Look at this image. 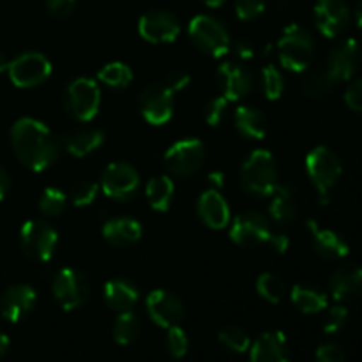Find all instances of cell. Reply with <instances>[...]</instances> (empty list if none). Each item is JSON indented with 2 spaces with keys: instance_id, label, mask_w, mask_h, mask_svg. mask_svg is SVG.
<instances>
[{
  "instance_id": "obj_1",
  "label": "cell",
  "mask_w": 362,
  "mask_h": 362,
  "mask_svg": "<svg viewBox=\"0 0 362 362\" xmlns=\"http://www.w3.org/2000/svg\"><path fill=\"white\" fill-rule=\"evenodd\" d=\"M11 144L18 161L34 172H42L57 159L59 140L41 120L23 117L11 129Z\"/></svg>"
},
{
  "instance_id": "obj_2",
  "label": "cell",
  "mask_w": 362,
  "mask_h": 362,
  "mask_svg": "<svg viewBox=\"0 0 362 362\" xmlns=\"http://www.w3.org/2000/svg\"><path fill=\"white\" fill-rule=\"evenodd\" d=\"M240 186L255 197H271L279 186V172L274 156L265 148L251 152L240 168Z\"/></svg>"
},
{
  "instance_id": "obj_3",
  "label": "cell",
  "mask_w": 362,
  "mask_h": 362,
  "mask_svg": "<svg viewBox=\"0 0 362 362\" xmlns=\"http://www.w3.org/2000/svg\"><path fill=\"white\" fill-rule=\"evenodd\" d=\"M279 62L285 69L303 73L315 57V41L303 25L292 23L285 28L278 42Z\"/></svg>"
},
{
  "instance_id": "obj_4",
  "label": "cell",
  "mask_w": 362,
  "mask_h": 362,
  "mask_svg": "<svg viewBox=\"0 0 362 362\" xmlns=\"http://www.w3.org/2000/svg\"><path fill=\"white\" fill-rule=\"evenodd\" d=\"M306 172L313 182L315 189L325 202L327 194L331 193V189L338 184L339 177H341V159L332 148L320 145L308 154Z\"/></svg>"
},
{
  "instance_id": "obj_5",
  "label": "cell",
  "mask_w": 362,
  "mask_h": 362,
  "mask_svg": "<svg viewBox=\"0 0 362 362\" xmlns=\"http://www.w3.org/2000/svg\"><path fill=\"white\" fill-rule=\"evenodd\" d=\"M189 37L200 52L212 57H223L230 52V34L225 25L214 16L198 14L189 23Z\"/></svg>"
},
{
  "instance_id": "obj_6",
  "label": "cell",
  "mask_w": 362,
  "mask_h": 362,
  "mask_svg": "<svg viewBox=\"0 0 362 362\" xmlns=\"http://www.w3.org/2000/svg\"><path fill=\"white\" fill-rule=\"evenodd\" d=\"M66 110L80 122L94 119L101 105V88L92 78H76L69 83L64 94Z\"/></svg>"
},
{
  "instance_id": "obj_7",
  "label": "cell",
  "mask_w": 362,
  "mask_h": 362,
  "mask_svg": "<svg viewBox=\"0 0 362 362\" xmlns=\"http://www.w3.org/2000/svg\"><path fill=\"white\" fill-rule=\"evenodd\" d=\"M20 243L21 250L30 260L48 262L55 255L59 235L49 223L42 219H30L21 226Z\"/></svg>"
},
{
  "instance_id": "obj_8",
  "label": "cell",
  "mask_w": 362,
  "mask_h": 362,
  "mask_svg": "<svg viewBox=\"0 0 362 362\" xmlns=\"http://www.w3.org/2000/svg\"><path fill=\"white\" fill-rule=\"evenodd\" d=\"M205 161V145L197 138H187L173 144L166 151L165 163L172 175L187 179L200 172Z\"/></svg>"
},
{
  "instance_id": "obj_9",
  "label": "cell",
  "mask_w": 362,
  "mask_h": 362,
  "mask_svg": "<svg viewBox=\"0 0 362 362\" xmlns=\"http://www.w3.org/2000/svg\"><path fill=\"white\" fill-rule=\"evenodd\" d=\"M11 81L20 88H34L52 74V62L39 52H27L13 59L7 67Z\"/></svg>"
},
{
  "instance_id": "obj_10",
  "label": "cell",
  "mask_w": 362,
  "mask_h": 362,
  "mask_svg": "<svg viewBox=\"0 0 362 362\" xmlns=\"http://www.w3.org/2000/svg\"><path fill=\"white\" fill-rule=\"evenodd\" d=\"M53 297L66 311L83 306L90 293V283L87 276L78 269H62L53 279Z\"/></svg>"
},
{
  "instance_id": "obj_11",
  "label": "cell",
  "mask_w": 362,
  "mask_h": 362,
  "mask_svg": "<svg viewBox=\"0 0 362 362\" xmlns=\"http://www.w3.org/2000/svg\"><path fill=\"white\" fill-rule=\"evenodd\" d=\"M140 187V173L124 161L110 163L101 177V189L113 200H129Z\"/></svg>"
},
{
  "instance_id": "obj_12",
  "label": "cell",
  "mask_w": 362,
  "mask_h": 362,
  "mask_svg": "<svg viewBox=\"0 0 362 362\" xmlns=\"http://www.w3.org/2000/svg\"><path fill=\"white\" fill-rule=\"evenodd\" d=\"M140 112L152 126H163L173 115V92L166 85L152 83L141 90Z\"/></svg>"
},
{
  "instance_id": "obj_13",
  "label": "cell",
  "mask_w": 362,
  "mask_h": 362,
  "mask_svg": "<svg viewBox=\"0 0 362 362\" xmlns=\"http://www.w3.org/2000/svg\"><path fill=\"white\" fill-rule=\"evenodd\" d=\"M145 308H147V313L152 318V322L163 329L179 325L182 322L184 313H186L182 299L177 293L163 288L148 293Z\"/></svg>"
},
{
  "instance_id": "obj_14",
  "label": "cell",
  "mask_w": 362,
  "mask_h": 362,
  "mask_svg": "<svg viewBox=\"0 0 362 362\" xmlns=\"http://www.w3.org/2000/svg\"><path fill=\"white\" fill-rule=\"evenodd\" d=\"M138 32L141 37L152 45H166L173 42L180 32V25L172 13L163 9H154L145 13L138 23Z\"/></svg>"
},
{
  "instance_id": "obj_15",
  "label": "cell",
  "mask_w": 362,
  "mask_h": 362,
  "mask_svg": "<svg viewBox=\"0 0 362 362\" xmlns=\"http://www.w3.org/2000/svg\"><path fill=\"white\" fill-rule=\"evenodd\" d=\"M271 232V225L265 216L258 212H243L233 219L230 237L233 243L243 247H257L267 243Z\"/></svg>"
},
{
  "instance_id": "obj_16",
  "label": "cell",
  "mask_w": 362,
  "mask_h": 362,
  "mask_svg": "<svg viewBox=\"0 0 362 362\" xmlns=\"http://www.w3.org/2000/svg\"><path fill=\"white\" fill-rule=\"evenodd\" d=\"M361 60L362 52L359 42L352 37L343 39L329 53L325 69L334 78V81H346L357 73Z\"/></svg>"
},
{
  "instance_id": "obj_17",
  "label": "cell",
  "mask_w": 362,
  "mask_h": 362,
  "mask_svg": "<svg viewBox=\"0 0 362 362\" xmlns=\"http://www.w3.org/2000/svg\"><path fill=\"white\" fill-rule=\"evenodd\" d=\"M315 23L325 37L341 35L350 23V9L345 0H318L315 6Z\"/></svg>"
},
{
  "instance_id": "obj_18",
  "label": "cell",
  "mask_w": 362,
  "mask_h": 362,
  "mask_svg": "<svg viewBox=\"0 0 362 362\" xmlns=\"http://www.w3.org/2000/svg\"><path fill=\"white\" fill-rule=\"evenodd\" d=\"M221 95L228 101H240L246 98L253 88V78L244 66L237 62H225L216 71Z\"/></svg>"
},
{
  "instance_id": "obj_19",
  "label": "cell",
  "mask_w": 362,
  "mask_h": 362,
  "mask_svg": "<svg viewBox=\"0 0 362 362\" xmlns=\"http://www.w3.org/2000/svg\"><path fill=\"white\" fill-rule=\"evenodd\" d=\"M35 300H37V296L32 286L13 285L0 297V313L6 320L16 324L30 315L35 306Z\"/></svg>"
},
{
  "instance_id": "obj_20",
  "label": "cell",
  "mask_w": 362,
  "mask_h": 362,
  "mask_svg": "<svg viewBox=\"0 0 362 362\" xmlns=\"http://www.w3.org/2000/svg\"><path fill=\"white\" fill-rule=\"evenodd\" d=\"M251 362H290L288 339L283 332H264L251 343Z\"/></svg>"
},
{
  "instance_id": "obj_21",
  "label": "cell",
  "mask_w": 362,
  "mask_h": 362,
  "mask_svg": "<svg viewBox=\"0 0 362 362\" xmlns=\"http://www.w3.org/2000/svg\"><path fill=\"white\" fill-rule=\"evenodd\" d=\"M308 228L311 232V244H313L315 253L320 258L329 262L341 260L349 255L350 246L345 239H343L339 233H336L334 230L329 228H320L317 225V221H308Z\"/></svg>"
},
{
  "instance_id": "obj_22",
  "label": "cell",
  "mask_w": 362,
  "mask_h": 362,
  "mask_svg": "<svg viewBox=\"0 0 362 362\" xmlns=\"http://www.w3.org/2000/svg\"><path fill=\"white\" fill-rule=\"evenodd\" d=\"M329 288L338 303H352L362 296V269L357 265H343L332 272Z\"/></svg>"
},
{
  "instance_id": "obj_23",
  "label": "cell",
  "mask_w": 362,
  "mask_h": 362,
  "mask_svg": "<svg viewBox=\"0 0 362 362\" xmlns=\"http://www.w3.org/2000/svg\"><path fill=\"white\" fill-rule=\"evenodd\" d=\"M198 218L212 230H223L230 223V205L218 189L202 193L197 204Z\"/></svg>"
},
{
  "instance_id": "obj_24",
  "label": "cell",
  "mask_w": 362,
  "mask_h": 362,
  "mask_svg": "<svg viewBox=\"0 0 362 362\" xmlns=\"http://www.w3.org/2000/svg\"><path fill=\"white\" fill-rule=\"evenodd\" d=\"M141 233L144 230H141L140 221L127 216L112 218L103 225V237L106 243L115 247L134 246L141 239Z\"/></svg>"
},
{
  "instance_id": "obj_25",
  "label": "cell",
  "mask_w": 362,
  "mask_h": 362,
  "mask_svg": "<svg viewBox=\"0 0 362 362\" xmlns=\"http://www.w3.org/2000/svg\"><path fill=\"white\" fill-rule=\"evenodd\" d=\"M138 297H140V292L127 279H113L105 285L106 304L119 313L133 310L134 304L138 303Z\"/></svg>"
},
{
  "instance_id": "obj_26",
  "label": "cell",
  "mask_w": 362,
  "mask_h": 362,
  "mask_svg": "<svg viewBox=\"0 0 362 362\" xmlns=\"http://www.w3.org/2000/svg\"><path fill=\"white\" fill-rule=\"evenodd\" d=\"M66 148L74 158H85L105 144V134L95 127H81L66 136Z\"/></svg>"
},
{
  "instance_id": "obj_27",
  "label": "cell",
  "mask_w": 362,
  "mask_h": 362,
  "mask_svg": "<svg viewBox=\"0 0 362 362\" xmlns=\"http://www.w3.org/2000/svg\"><path fill=\"white\" fill-rule=\"evenodd\" d=\"M235 127L244 138L262 140L267 134V119L255 106H239L235 112Z\"/></svg>"
},
{
  "instance_id": "obj_28",
  "label": "cell",
  "mask_w": 362,
  "mask_h": 362,
  "mask_svg": "<svg viewBox=\"0 0 362 362\" xmlns=\"http://www.w3.org/2000/svg\"><path fill=\"white\" fill-rule=\"evenodd\" d=\"M272 202L269 207V214L278 225H286L297 218V202L292 189L288 186L279 184L274 193L271 194Z\"/></svg>"
},
{
  "instance_id": "obj_29",
  "label": "cell",
  "mask_w": 362,
  "mask_h": 362,
  "mask_svg": "<svg viewBox=\"0 0 362 362\" xmlns=\"http://www.w3.org/2000/svg\"><path fill=\"white\" fill-rule=\"evenodd\" d=\"M173 194H175V186H173L172 179L166 175L152 177L145 187V197H147L148 205L158 212L168 211Z\"/></svg>"
},
{
  "instance_id": "obj_30",
  "label": "cell",
  "mask_w": 362,
  "mask_h": 362,
  "mask_svg": "<svg viewBox=\"0 0 362 362\" xmlns=\"http://www.w3.org/2000/svg\"><path fill=\"white\" fill-rule=\"evenodd\" d=\"M292 303L306 315H317L327 308L329 300L322 290L311 285H296L292 288Z\"/></svg>"
},
{
  "instance_id": "obj_31",
  "label": "cell",
  "mask_w": 362,
  "mask_h": 362,
  "mask_svg": "<svg viewBox=\"0 0 362 362\" xmlns=\"http://www.w3.org/2000/svg\"><path fill=\"white\" fill-rule=\"evenodd\" d=\"M112 332L117 345H131L140 334V318L133 311H122L113 322Z\"/></svg>"
},
{
  "instance_id": "obj_32",
  "label": "cell",
  "mask_w": 362,
  "mask_h": 362,
  "mask_svg": "<svg viewBox=\"0 0 362 362\" xmlns=\"http://www.w3.org/2000/svg\"><path fill=\"white\" fill-rule=\"evenodd\" d=\"M98 80L110 88H126L133 81V71L124 62H110L101 67Z\"/></svg>"
},
{
  "instance_id": "obj_33",
  "label": "cell",
  "mask_w": 362,
  "mask_h": 362,
  "mask_svg": "<svg viewBox=\"0 0 362 362\" xmlns=\"http://www.w3.org/2000/svg\"><path fill=\"white\" fill-rule=\"evenodd\" d=\"M334 83H336L334 78L329 74L327 69H315L304 78L303 90L308 98L320 99V98H325V95L332 90Z\"/></svg>"
},
{
  "instance_id": "obj_34",
  "label": "cell",
  "mask_w": 362,
  "mask_h": 362,
  "mask_svg": "<svg viewBox=\"0 0 362 362\" xmlns=\"http://www.w3.org/2000/svg\"><path fill=\"white\" fill-rule=\"evenodd\" d=\"M257 292L262 299H265L271 304L281 303L283 297H285L286 288L285 283L279 276L272 274V272H265V274H260L257 279Z\"/></svg>"
},
{
  "instance_id": "obj_35",
  "label": "cell",
  "mask_w": 362,
  "mask_h": 362,
  "mask_svg": "<svg viewBox=\"0 0 362 362\" xmlns=\"http://www.w3.org/2000/svg\"><path fill=\"white\" fill-rule=\"evenodd\" d=\"M218 341L223 349L233 354H244L251 346L250 334L243 327H237V325H230V327L223 329L218 334Z\"/></svg>"
},
{
  "instance_id": "obj_36",
  "label": "cell",
  "mask_w": 362,
  "mask_h": 362,
  "mask_svg": "<svg viewBox=\"0 0 362 362\" xmlns=\"http://www.w3.org/2000/svg\"><path fill=\"white\" fill-rule=\"evenodd\" d=\"M66 193L59 187H46L39 198V209L48 218H57V216L62 214L66 211Z\"/></svg>"
},
{
  "instance_id": "obj_37",
  "label": "cell",
  "mask_w": 362,
  "mask_h": 362,
  "mask_svg": "<svg viewBox=\"0 0 362 362\" xmlns=\"http://www.w3.org/2000/svg\"><path fill=\"white\" fill-rule=\"evenodd\" d=\"M262 85H264V92L267 95V99L271 101H276L283 95V90H285V80H283L281 71L276 66L269 64L262 69Z\"/></svg>"
},
{
  "instance_id": "obj_38",
  "label": "cell",
  "mask_w": 362,
  "mask_h": 362,
  "mask_svg": "<svg viewBox=\"0 0 362 362\" xmlns=\"http://www.w3.org/2000/svg\"><path fill=\"white\" fill-rule=\"evenodd\" d=\"M166 345H168V352L173 359H182L189 350V339H187L186 331L180 325L170 327L168 336H166Z\"/></svg>"
},
{
  "instance_id": "obj_39",
  "label": "cell",
  "mask_w": 362,
  "mask_h": 362,
  "mask_svg": "<svg viewBox=\"0 0 362 362\" xmlns=\"http://www.w3.org/2000/svg\"><path fill=\"white\" fill-rule=\"evenodd\" d=\"M99 186L90 180H81L71 191V200L76 207H88V205L94 204V200L98 198Z\"/></svg>"
},
{
  "instance_id": "obj_40",
  "label": "cell",
  "mask_w": 362,
  "mask_h": 362,
  "mask_svg": "<svg viewBox=\"0 0 362 362\" xmlns=\"http://www.w3.org/2000/svg\"><path fill=\"white\" fill-rule=\"evenodd\" d=\"M228 99L223 98V95H219V98H214L211 99V101L205 105L204 108V119L205 122L209 124V126L216 127L221 124V120L225 119L226 115V110H228Z\"/></svg>"
},
{
  "instance_id": "obj_41",
  "label": "cell",
  "mask_w": 362,
  "mask_h": 362,
  "mask_svg": "<svg viewBox=\"0 0 362 362\" xmlns=\"http://www.w3.org/2000/svg\"><path fill=\"white\" fill-rule=\"evenodd\" d=\"M346 322H349V310H346L345 306H341V304L332 306L331 310L327 311V315H325L324 331L327 332V334H336V332H339L345 327Z\"/></svg>"
},
{
  "instance_id": "obj_42",
  "label": "cell",
  "mask_w": 362,
  "mask_h": 362,
  "mask_svg": "<svg viewBox=\"0 0 362 362\" xmlns=\"http://www.w3.org/2000/svg\"><path fill=\"white\" fill-rule=\"evenodd\" d=\"M265 4L267 0H237L235 13L244 21L255 20L265 11Z\"/></svg>"
},
{
  "instance_id": "obj_43",
  "label": "cell",
  "mask_w": 362,
  "mask_h": 362,
  "mask_svg": "<svg viewBox=\"0 0 362 362\" xmlns=\"http://www.w3.org/2000/svg\"><path fill=\"white\" fill-rule=\"evenodd\" d=\"M315 362H346V356L341 346L334 345V343H325V345L318 346L317 354H315Z\"/></svg>"
},
{
  "instance_id": "obj_44",
  "label": "cell",
  "mask_w": 362,
  "mask_h": 362,
  "mask_svg": "<svg viewBox=\"0 0 362 362\" xmlns=\"http://www.w3.org/2000/svg\"><path fill=\"white\" fill-rule=\"evenodd\" d=\"M76 7V0H46V9L53 18H66Z\"/></svg>"
},
{
  "instance_id": "obj_45",
  "label": "cell",
  "mask_w": 362,
  "mask_h": 362,
  "mask_svg": "<svg viewBox=\"0 0 362 362\" xmlns=\"http://www.w3.org/2000/svg\"><path fill=\"white\" fill-rule=\"evenodd\" d=\"M345 103L350 110L362 113V78L350 83V87L346 88Z\"/></svg>"
},
{
  "instance_id": "obj_46",
  "label": "cell",
  "mask_w": 362,
  "mask_h": 362,
  "mask_svg": "<svg viewBox=\"0 0 362 362\" xmlns=\"http://www.w3.org/2000/svg\"><path fill=\"white\" fill-rule=\"evenodd\" d=\"M189 81H191V76L186 73V71H173V73L168 76V80H166V87L175 94V92L184 90V88L189 85Z\"/></svg>"
},
{
  "instance_id": "obj_47",
  "label": "cell",
  "mask_w": 362,
  "mask_h": 362,
  "mask_svg": "<svg viewBox=\"0 0 362 362\" xmlns=\"http://www.w3.org/2000/svg\"><path fill=\"white\" fill-rule=\"evenodd\" d=\"M267 244L272 247V250L278 251V253H286V250H288L290 246V239L286 237V233L271 232V237H269Z\"/></svg>"
},
{
  "instance_id": "obj_48",
  "label": "cell",
  "mask_w": 362,
  "mask_h": 362,
  "mask_svg": "<svg viewBox=\"0 0 362 362\" xmlns=\"http://www.w3.org/2000/svg\"><path fill=\"white\" fill-rule=\"evenodd\" d=\"M235 53L240 60H250L255 57V46L250 41H239L235 46Z\"/></svg>"
},
{
  "instance_id": "obj_49",
  "label": "cell",
  "mask_w": 362,
  "mask_h": 362,
  "mask_svg": "<svg viewBox=\"0 0 362 362\" xmlns=\"http://www.w3.org/2000/svg\"><path fill=\"white\" fill-rule=\"evenodd\" d=\"M207 180H209V184L212 186V189L219 191V187H223V184H225V175H223L221 172H211L209 173Z\"/></svg>"
},
{
  "instance_id": "obj_50",
  "label": "cell",
  "mask_w": 362,
  "mask_h": 362,
  "mask_svg": "<svg viewBox=\"0 0 362 362\" xmlns=\"http://www.w3.org/2000/svg\"><path fill=\"white\" fill-rule=\"evenodd\" d=\"M9 184H11L9 175H7L6 170L0 166V200H4V197H6L7 191H9Z\"/></svg>"
},
{
  "instance_id": "obj_51",
  "label": "cell",
  "mask_w": 362,
  "mask_h": 362,
  "mask_svg": "<svg viewBox=\"0 0 362 362\" xmlns=\"http://www.w3.org/2000/svg\"><path fill=\"white\" fill-rule=\"evenodd\" d=\"M9 345H11L9 338H7V336L4 334V332H0V361H2L4 357H6L7 350H9Z\"/></svg>"
},
{
  "instance_id": "obj_52",
  "label": "cell",
  "mask_w": 362,
  "mask_h": 362,
  "mask_svg": "<svg viewBox=\"0 0 362 362\" xmlns=\"http://www.w3.org/2000/svg\"><path fill=\"white\" fill-rule=\"evenodd\" d=\"M356 21H357V27L362 28V0L356 7Z\"/></svg>"
},
{
  "instance_id": "obj_53",
  "label": "cell",
  "mask_w": 362,
  "mask_h": 362,
  "mask_svg": "<svg viewBox=\"0 0 362 362\" xmlns=\"http://www.w3.org/2000/svg\"><path fill=\"white\" fill-rule=\"evenodd\" d=\"M7 67H9V60H7L6 55H4V53L0 52V73L7 71Z\"/></svg>"
},
{
  "instance_id": "obj_54",
  "label": "cell",
  "mask_w": 362,
  "mask_h": 362,
  "mask_svg": "<svg viewBox=\"0 0 362 362\" xmlns=\"http://www.w3.org/2000/svg\"><path fill=\"white\" fill-rule=\"evenodd\" d=\"M202 2H204L205 6H209V7H219V6H223L226 0H202Z\"/></svg>"
},
{
  "instance_id": "obj_55",
  "label": "cell",
  "mask_w": 362,
  "mask_h": 362,
  "mask_svg": "<svg viewBox=\"0 0 362 362\" xmlns=\"http://www.w3.org/2000/svg\"><path fill=\"white\" fill-rule=\"evenodd\" d=\"M276 2H279V4H292L293 0H276Z\"/></svg>"
}]
</instances>
